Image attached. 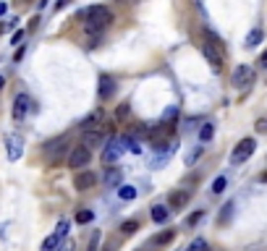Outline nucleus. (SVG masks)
<instances>
[{"label": "nucleus", "instance_id": "obj_6", "mask_svg": "<svg viewBox=\"0 0 267 251\" xmlns=\"http://www.w3.org/2000/svg\"><path fill=\"white\" fill-rule=\"evenodd\" d=\"M202 52H205V58H207L210 66H213V71L220 73V68H223V52H220L213 42H205V45H202Z\"/></svg>", "mask_w": 267, "mask_h": 251}, {"label": "nucleus", "instance_id": "obj_1", "mask_svg": "<svg viewBox=\"0 0 267 251\" xmlns=\"http://www.w3.org/2000/svg\"><path fill=\"white\" fill-rule=\"evenodd\" d=\"M79 18L84 21V32L87 34H100L103 29H107L113 21V13L105 5H89L84 11H79Z\"/></svg>", "mask_w": 267, "mask_h": 251}, {"label": "nucleus", "instance_id": "obj_12", "mask_svg": "<svg viewBox=\"0 0 267 251\" xmlns=\"http://www.w3.org/2000/svg\"><path fill=\"white\" fill-rule=\"evenodd\" d=\"M186 201H189V191L186 189H183V191H173L170 199H168V209H183V207H186Z\"/></svg>", "mask_w": 267, "mask_h": 251}, {"label": "nucleus", "instance_id": "obj_28", "mask_svg": "<svg viewBox=\"0 0 267 251\" xmlns=\"http://www.w3.org/2000/svg\"><path fill=\"white\" fill-rule=\"evenodd\" d=\"M231 209H233V204H225V207H223V217H220V222H225L228 217H231Z\"/></svg>", "mask_w": 267, "mask_h": 251}, {"label": "nucleus", "instance_id": "obj_16", "mask_svg": "<svg viewBox=\"0 0 267 251\" xmlns=\"http://www.w3.org/2000/svg\"><path fill=\"white\" fill-rule=\"evenodd\" d=\"M121 167H110V170L105 173V186H110V189H115L118 183H121Z\"/></svg>", "mask_w": 267, "mask_h": 251}, {"label": "nucleus", "instance_id": "obj_3", "mask_svg": "<svg viewBox=\"0 0 267 251\" xmlns=\"http://www.w3.org/2000/svg\"><path fill=\"white\" fill-rule=\"evenodd\" d=\"M92 160V150L84 144H79V147H73V152L68 157V167H73V170H81V167H87Z\"/></svg>", "mask_w": 267, "mask_h": 251}, {"label": "nucleus", "instance_id": "obj_9", "mask_svg": "<svg viewBox=\"0 0 267 251\" xmlns=\"http://www.w3.org/2000/svg\"><path fill=\"white\" fill-rule=\"evenodd\" d=\"M63 152H66V139H60V142H50L48 147H45V154H48L50 165H55L63 157Z\"/></svg>", "mask_w": 267, "mask_h": 251}, {"label": "nucleus", "instance_id": "obj_36", "mask_svg": "<svg viewBox=\"0 0 267 251\" xmlns=\"http://www.w3.org/2000/svg\"><path fill=\"white\" fill-rule=\"evenodd\" d=\"M5 11H8V5H5V3H0V16H3Z\"/></svg>", "mask_w": 267, "mask_h": 251}, {"label": "nucleus", "instance_id": "obj_19", "mask_svg": "<svg viewBox=\"0 0 267 251\" xmlns=\"http://www.w3.org/2000/svg\"><path fill=\"white\" fill-rule=\"evenodd\" d=\"M118 197L123 201H131V199H136V189L134 186H118Z\"/></svg>", "mask_w": 267, "mask_h": 251}, {"label": "nucleus", "instance_id": "obj_34", "mask_svg": "<svg viewBox=\"0 0 267 251\" xmlns=\"http://www.w3.org/2000/svg\"><path fill=\"white\" fill-rule=\"evenodd\" d=\"M260 66H262V68H267V50L260 55Z\"/></svg>", "mask_w": 267, "mask_h": 251}, {"label": "nucleus", "instance_id": "obj_8", "mask_svg": "<svg viewBox=\"0 0 267 251\" xmlns=\"http://www.w3.org/2000/svg\"><path fill=\"white\" fill-rule=\"evenodd\" d=\"M5 144H8V160H18V157L24 154V142H21V136H16V134H11L5 139Z\"/></svg>", "mask_w": 267, "mask_h": 251}, {"label": "nucleus", "instance_id": "obj_24", "mask_svg": "<svg viewBox=\"0 0 267 251\" xmlns=\"http://www.w3.org/2000/svg\"><path fill=\"white\" fill-rule=\"evenodd\" d=\"M186 251H210V246H207L205 238H197V241H191V246Z\"/></svg>", "mask_w": 267, "mask_h": 251}, {"label": "nucleus", "instance_id": "obj_14", "mask_svg": "<svg viewBox=\"0 0 267 251\" xmlns=\"http://www.w3.org/2000/svg\"><path fill=\"white\" fill-rule=\"evenodd\" d=\"M113 95H115L113 79H110V76H100V97H103V100H110Z\"/></svg>", "mask_w": 267, "mask_h": 251}, {"label": "nucleus", "instance_id": "obj_4", "mask_svg": "<svg viewBox=\"0 0 267 251\" xmlns=\"http://www.w3.org/2000/svg\"><path fill=\"white\" fill-rule=\"evenodd\" d=\"M123 152H126V147L121 144V139H110V142L103 144V162H115Z\"/></svg>", "mask_w": 267, "mask_h": 251}, {"label": "nucleus", "instance_id": "obj_29", "mask_svg": "<svg viewBox=\"0 0 267 251\" xmlns=\"http://www.w3.org/2000/svg\"><path fill=\"white\" fill-rule=\"evenodd\" d=\"M254 128H257L260 134H267V120H265V118H262V120H257V126H254Z\"/></svg>", "mask_w": 267, "mask_h": 251}, {"label": "nucleus", "instance_id": "obj_38", "mask_svg": "<svg viewBox=\"0 0 267 251\" xmlns=\"http://www.w3.org/2000/svg\"><path fill=\"white\" fill-rule=\"evenodd\" d=\"M3 84H5V79H3V76H0V89H3Z\"/></svg>", "mask_w": 267, "mask_h": 251}, {"label": "nucleus", "instance_id": "obj_5", "mask_svg": "<svg viewBox=\"0 0 267 251\" xmlns=\"http://www.w3.org/2000/svg\"><path fill=\"white\" fill-rule=\"evenodd\" d=\"M249 84H254V68L252 66H238L233 71V87L236 89H246Z\"/></svg>", "mask_w": 267, "mask_h": 251}, {"label": "nucleus", "instance_id": "obj_33", "mask_svg": "<svg viewBox=\"0 0 267 251\" xmlns=\"http://www.w3.org/2000/svg\"><path fill=\"white\" fill-rule=\"evenodd\" d=\"M21 40H24V32H21V29H18V32L13 34V40H11V42H13V45H18V42H21Z\"/></svg>", "mask_w": 267, "mask_h": 251}, {"label": "nucleus", "instance_id": "obj_23", "mask_svg": "<svg viewBox=\"0 0 267 251\" xmlns=\"http://www.w3.org/2000/svg\"><path fill=\"white\" fill-rule=\"evenodd\" d=\"M121 230H123L126 236H131V233H136V230H139V222H136V220H126L123 225H121Z\"/></svg>", "mask_w": 267, "mask_h": 251}, {"label": "nucleus", "instance_id": "obj_22", "mask_svg": "<svg viewBox=\"0 0 267 251\" xmlns=\"http://www.w3.org/2000/svg\"><path fill=\"white\" fill-rule=\"evenodd\" d=\"M213 136H215V126L213 123H205L199 128V139H202V142H210Z\"/></svg>", "mask_w": 267, "mask_h": 251}, {"label": "nucleus", "instance_id": "obj_15", "mask_svg": "<svg viewBox=\"0 0 267 251\" xmlns=\"http://www.w3.org/2000/svg\"><path fill=\"white\" fill-rule=\"evenodd\" d=\"M173 238H176V233H173V230H162V233H158V236L150 241V246H168Z\"/></svg>", "mask_w": 267, "mask_h": 251}, {"label": "nucleus", "instance_id": "obj_20", "mask_svg": "<svg viewBox=\"0 0 267 251\" xmlns=\"http://www.w3.org/2000/svg\"><path fill=\"white\" fill-rule=\"evenodd\" d=\"M260 42H262V29H252L246 34V48H257Z\"/></svg>", "mask_w": 267, "mask_h": 251}, {"label": "nucleus", "instance_id": "obj_26", "mask_svg": "<svg viewBox=\"0 0 267 251\" xmlns=\"http://www.w3.org/2000/svg\"><path fill=\"white\" fill-rule=\"evenodd\" d=\"M60 238H66V233H68V220H60V225H58V230H55Z\"/></svg>", "mask_w": 267, "mask_h": 251}, {"label": "nucleus", "instance_id": "obj_13", "mask_svg": "<svg viewBox=\"0 0 267 251\" xmlns=\"http://www.w3.org/2000/svg\"><path fill=\"white\" fill-rule=\"evenodd\" d=\"M103 118H105L103 110H95V113H89L84 120H81V131H92V128H97L100 123H103Z\"/></svg>", "mask_w": 267, "mask_h": 251}, {"label": "nucleus", "instance_id": "obj_25", "mask_svg": "<svg viewBox=\"0 0 267 251\" xmlns=\"http://www.w3.org/2000/svg\"><path fill=\"white\" fill-rule=\"evenodd\" d=\"M225 175H217V178L213 181V194H220V191H225Z\"/></svg>", "mask_w": 267, "mask_h": 251}, {"label": "nucleus", "instance_id": "obj_27", "mask_svg": "<svg viewBox=\"0 0 267 251\" xmlns=\"http://www.w3.org/2000/svg\"><path fill=\"white\" fill-rule=\"evenodd\" d=\"M128 113H131V107H128V105H121V107H118V120H123V118H128Z\"/></svg>", "mask_w": 267, "mask_h": 251}, {"label": "nucleus", "instance_id": "obj_7", "mask_svg": "<svg viewBox=\"0 0 267 251\" xmlns=\"http://www.w3.org/2000/svg\"><path fill=\"white\" fill-rule=\"evenodd\" d=\"M34 110V102L29 100V95H16V102H13V118L21 120L26 118V113H32Z\"/></svg>", "mask_w": 267, "mask_h": 251}, {"label": "nucleus", "instance_id": "obj_18", "mask_svg": "<svg viewBox=\"0 0 267 251\" xmlns=\"http://www.w3.org/2000/svg\"><path fill=\"white\" fill-rule=\"evenodd\" d=\"M60 241H63V238H60L58 233H53L50 238H45V244H42V249H40V251H55V249L60 246Z\"/></svg>", "mask_w": 267, "mask_h": 251}, {"label": "nucleus", "instance_id": "obj_39", "mask_svg": "<svg viewBox=\"0 0 267 251\" xmlns=\"http://www.w3.org/2000/svg\"><path fill=\"white\" fill-rule=\"evenodd\" d=\"M103 251H110V249H103Z\"/></svg>", "mask_w": 267, "mask_h": 251}, {"label": "nucleus", "instance_id": "obj_21", "mask_svg": "<svg viewBox=\"0 0 267 251\" xmlns=\"http://www.w3.org/2000/svg\"><path fill=\"white\" fill-rule=\"evenodd\" d=\"M92 220H95V212H92V209H79L76 212V222H79V225H87V222H92Z\"/></svg>", "mask_w": 267, "mask_h": 251}, {"label": "nucleus", "instance_id": "obj_37", "mask_svg": "<svg viewBox=\"0 0 267 251\" xmlns=\"http://www.w3.org/2000/svg\"><path fill=\"white\" fill-rule=\"evenodd\" d=\"M260 181H262V183H267V170H265V173L260 175Z\"/></svg>", "mask_w": 267, "mask_h": 251}, {"label": "nucleus", "instance_id": "obj_31", "mask_svg": "<svg viewBox=\"0 0 267 251\" xmlns=\"http://www.w3.org/2000/svg\"><path fill=\"white\" fill-rule=\"evenodd\" d=\"M199 220H202V212H194V215H191V217H189L186 222H189V225H197Z\"/></svg>", "mask_w": 267, "mask_h": 251}, {"label": "nucleus", "instance_id": "obj_32", "mask_svg": "<svg viewBox=\"0 0 267 251\" xmlns=\"http://www.w3.org/2000/svg\"><path fill=\"white\" fill-rule=\"evenodd\" d=\"M55 251H73V241H66V244H63V246H58Z\"/></svg>", "mask_w": 267, "mask_h": 251}, {"label": "nucleus", "instance_id": "obj_35", "mask_svg": "<svg viewBox=\"0 0 267 251\" xmlns=\"http://www.w3.org/2000/svg\"><path fill=\"white\" fill-rule=\"evenodd\" d=\"M68 5V0H58V3H55V8H58V11H60V8H66Z\"/></svg>", "mask_w": 267, "mask_h": 251}, {"label": "nucleus", "instance_id": "obj_2", "mask_svg": "<svg viewBox=\"0 0 267 251\" xmlns=\"http://www.w3.org/2000/svg\"><path fill=\"white\" fill-rule=\"evenodd\" d=\"M254 150H257V142H254V139H241V142L236 144L233 154H231V162H233V165L246 162V160H249V157L254 154Z\"/></svg>", "mask_w": 267, "mask_h": 251}, {"label": "nucleus", "instance_id": "obj_10", "mask_svg": "<svg viewBox=\"0 0 267 251\" xmlns=\"http://www.w3.org/2000/svg\"><path fill=\"white\" fill-rule=\"evenodd\" d=\"M95 183H97V175L95 173H76V178H73V186H76L79 191L95 189Z\"/></svg>", "mask_w": 267, "mask_h": 251}, {"label": "nucleus", "instance_id": "obj_11", "mask_svg": "<svg viewBox=\"0 0 267 251\" xmlns=\"http://www.w3.org/2000/svg\"><path fill=\"white\" fill-rule=\"evenodd\" d=\"M81 144L84 147H103L105 144V136H103V131H95V128H92V131H84L81 134Z\"/></svg>", "mask_w": 267, "mask_h": 251}, {"label": "nucleus", "instance_id": "obj_17", "mask_svg": "<svg viewBox=\"0 0 267 251\" xmlns=\"http://www.w3.org/2000/svg\"><path fill=\"white\" fill-rule=\"evenodd\" d=\"M168 215H170V212H168L165 204H155V207H152V220L158 222V225H162V222L168 220Z\"/></svg>", "mask_w": 267, "mask_h": 251}, {"label": "nucleus", "instance_id": "obj_30", "mask_svg": "<svg viewBox=\"0 0 267 251\" xmlns=\"http://www.w3.org/2000/svg\"><path fill=\"white\" fill-rule=\"evenodd\" d=\"M199 154H202V147H197V150H194V152H191V154L186 157V162L191 165V162H194V160H197V157H199Z\"/></svg>", "mask_w": 267, "mask_h": 251}]
</instances>
